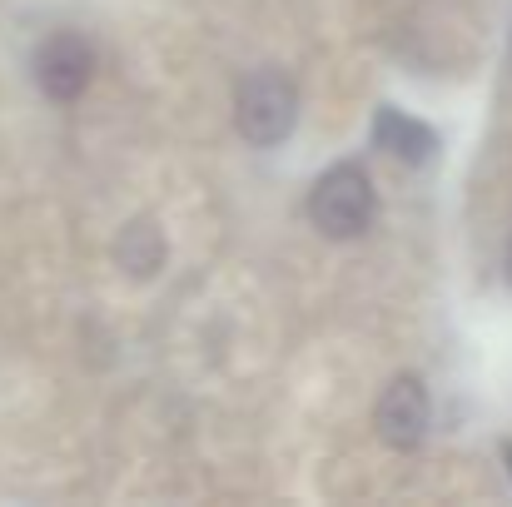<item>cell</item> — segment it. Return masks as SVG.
Listing matches in <instances>:
<instances>
[{
    "label": "cell",
    "instance_id": "obj_7",
    "mask_svg": "<svg viewBox=\"0 0 512 507\" xmlns=\"http://www.w3.org/2000/svg\"><path fill=\"white\" fill-rule=\"evenodd\" d=\"M503 458H508V468H512V443H503Z\"/></svg>",
    "mask_w": 512,
    "mask_h": 507
},
{
    "label": "cell",
    "instance_id": "obj_4",
    "mask_svg": "<svg viewBox=\"0 0 512 507\" xmlns=\"http://www.w3.org/2000/svg\"><path fill=\"white\" fill-rule=\"evenodd\" d=\"M90 70H95V55L80 35H55L35 55V80L50 100H75L90 85Z\"/></svg>",
    "mask_w": 512,
    "mask_h": 507
},
{
    "label": "cell",
    "instance_id": "obj_1",
    "mask_svg": "<svg viewBox=\"0 0 512 507\" xmlns=\"http://www.w3.org/2000/svg\"><path fill=\"white\" fill-rule=\"evenodd\" d=\"M234 120H239V135L249 145H279V140H289V130L299 120V90H294V80L284 70H254L239 85Z\"/></svg>",
    "mask_w": 512,
    "mask_h": 507
},
{
    "label": "cell",
    "instance_id": "obj_2",
    "mask_svg": "<svg viewBox=\"0 0 512 507\" xmlns=\"http://www.w3.org/2000/svg\"><path fill=\"white\" fill-rule=\"evenodd\" d=\"M309 214L329 239H353L373 224V184L358 165H334L309 194Z\"/></svg>",
    "mask_w": 512,
    "mask_h": 507
},
{
    "label": "cell",
    "instance_id": "obj_6",
    "mask_svg": "<svg viewBox=\"0 0 512 507\" xmlns=\"http://www.w3.org/2000/svg\"><path fill=\"white\" fill-rule=\"evenodd\" d=\"M115 254H120V264L130 269V274H155L160 269V259H165V239H160V229L155 224H130L125 234H120V244H115Z\"/></svg>",
    "mask_w": 512,
    "mask_h": 507
},
{
    "label": "cell",
    "instance_id": "obj_3",
    "mask_svg": "<svg viewBox=\"0 0 512 507\" xmlns=\"http://www.w3.org/2000/svg\"><path fill=\"white\" fill-rule=\"evenodd\" d=\"M373 423H378V438L388 448H418L423 433H428V393L413 373L393 378L373 408Z\"/></svg>",
    "mask_w": 512,
    "mask_h": 507
},
{
    "label": "cell",
    "instance_id": "obj_8",
    "mask_svg": "<svg viewBox=\"0 0 512 507\" xmlns=\"http://www.w3.org/2000/svg\"><path fill=\"white\" fill-rule=\"evenodd\" d=\"M508 279H512V244H508Z\"/></svg>",
    "mask_w": 512,
    "mask_h": 507
},
{
    "label": "cell",
    "instance_id": "obj_5",
    "mask_svg": "<svg viewBox=\"0 0 512 507\" xmlns=\"http://www.w3.org/2000/svg\"><path fill=\"white\" fill-rule=\"evenodd\" d=\"M373 140H378V150H388V155H398V160H408V165H423V160L438 150V135H433L423 120L403 115V110H383L378 125H373Z\"/></svg>",
    "mask_w": 512,
    "mask_h": 507
}]
</instances>
